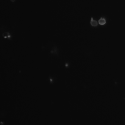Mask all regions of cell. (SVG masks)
<instances>
[{"label":"cell","mask_w":125,"mask_h":125,"mask_svg":"<svg viewBox=\"0 0 125 125\" xmlns=\"http://www.w3.org/2000/svg\"><path fill=\"white\" fill-rule=\"evenodd\" d=\"M106 21L105 19H103V18L100 19V20H99V21H98V23L100 24H101V25H104V24H106Z\"/></svg>","instance_id":"cell-1"},{"label":"cell","mask_w":125,"mask_h":125,"mask_svg":"<svg viewBox=\"0 0 125 125\" xmlns=\"http://www.w3.org/2000/svg\"><path fill=\"white\" fill-rule=\"evenodd\" d=\"M90 24L92 26H97L98 25V22L96 20H94L93 19H92L91 21H90Z\"/></svg>","instance_id":"cell-2"},{"label":"cell","mask_w":125,"mask_h":125,"mask_svg":"<svg viewBox=\"0 0 125 125\" xmlns=\"http://www.w3.org/2000/svg\"><path fill=\"white\" fill-rule=\"evenodd\" d=\"M10 1H11L12 2H14V1H15V0H10Z\"/></svg>","instance_id":"cell-3"}]
</instances>
